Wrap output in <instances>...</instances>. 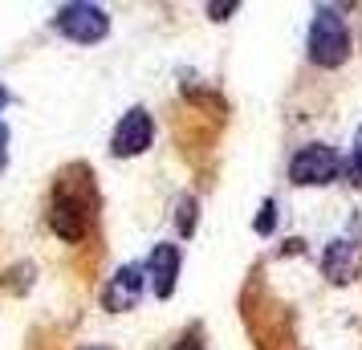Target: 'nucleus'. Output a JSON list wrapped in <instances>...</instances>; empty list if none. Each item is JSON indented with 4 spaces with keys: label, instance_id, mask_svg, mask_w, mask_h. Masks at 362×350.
I'll list each match as a JSON object with an SVG mask.
<instances>
[{
    "label": "nucleus",
    "instance_id": "7ed1b4c3",
    "mask_svg": "<svg viewBox=\"0 0 362 350\" xmlns=\"http://www.w3.org/2000/svg\"><path fill=\"white\" fill-rule=\"evenodd\" d=\"M338 171H342V159H338V151L329 147V143H305L289 159V184L293 187H326L338 180Z\"/></svg>",
    "mask_w": 362,
    "mask_h": 350
},
{
    "label": "nucleus",
    "instance_id": "6e6552de",
    "mask_svg": "<svg viewBox=\"0 0 362 350\" xmlns=\"http://www.w3.org/2000/svg\"><path fill=\"white\" fill-rule=\"evenodd\" d=\"M49 228L62 240H82L86 236V228H90V212H86V204L82 200H74V196H57L53 200V208H49Z\"/></svg>",
    "mask_w": 362,
    "mask_h": 350
},
{
    "label": "nucleus",
    "instance_id": "20e7f679",
    "mask_svg": "<svg viewBox=\"0 0 362 350\" xmlns=\"http://www.w3.org/2000/svg\"><path fill=\"white\" fill-rule=\"evenodd\" d=\"M151 143H155V118H151L143 106H134V110H127V115L118 118L115 134H110V155L134 159V155H143Z\"/></svg>",
    "mask_w": 362,
    "mask_h": 350
},
{
    "label": "nucleus",
    "instance_id": "f257e3e1",
    "mask_svg": "<svg viewBox=\"0 0 362 350\" xmlns=\"http://www.w3.org/2000/svg\"><path fill=\"white\" fill-rule=\"evenodd\" d=\"M305 49H310V62L322 69H338L346 66V57L354 49L350 41V25L338 8H317L310 25V37H305Z\"/></svg>",
    "mask_w": 362,
    "mask_h": 350
},
{
    "label": "nucleus",
    "instance_id": "9d476101",
    "mask_svg": "<svg viewBox=\"0 0 362 350\" xmlns=\"http://www.w3.org/2000/svg\"><path fill=\"white\" fill-rule=\"evenodd\" d=\"M196 212H199V204L187 196V200H180V233L183 236H192V228H196Z\"/></svg>",
    "mask_w": 362,
    "mask_h": 350
},
{
    "label": "nucleus",
    "instance_id": "dca6fc26",
    "mask_svg": "<svg viewBox=\"0 0 362 350\" xmlns=\"http://www.w3.org/2000/svg\"><path fill=\"white\" fill-rule=\"evenodd\" d=\"M82 350H106V346H82Z\"/></svg>",
    "mask_w": 362,
    "mask_h": 350
},
{
    "label": "nucleus",
    "instance_id": "0eeeda50",
    "mask_svg": "<svg viewBox=\"0 0 362 350\" xmlns=\"http://www.w3.org/2000/svg\"><path fill=\"white\" fill-rule=\"evenodd\" d=\"M180 245H155L147 257V281L155 289V298H171L175 293V277H180Z\"/></svg>",
    "mask_w": 362,
    "mask_h": 350
},
{
    "label": "nucleus",
    "instance_id": "4468645a",
    "mask_svg": "<svg viewBox=\"0 0 362 350\" xmlns=\"http://www.w3.org/2000/svg\"><path fill=\"white\" fill-rule=\"evenodd\" d=\"M171 350H204V346H199V338H180Z\"/></svg>",
    "mask_w": 362,
    "mask_h": 350
},
{
    "label": "nucleus",
    "instance_id": "423d86ee",
    "mask_svg": "<svg viewBox=\"0 0 362 350\" xmlns=\"http://www.w3.org/2000/svg\"><path fill=\"white\" fill-rule=\"evenodd\" d=\"M322 273L334 285L354 281L362 273V240H329L322 252Z\"/></svg>",
    "mask_w": 362,
    "mask_h": 350
},
{
    "label": "nucleus",
    "instance_id": "ddd939ff",
    "mask_svg": "<svg viewBox=\"0 0 362 350\" xmlns=\"http://www.w3.org/2000/svg\"><path fill=\"white\" fill-rule=\"evenodd\" d=\"M4 159H8V127L0 122V167H4Z\"/></svg>",
    "mask_w": 362,
    "mask_h": 350
},
{
    "label": "nucleus",
    "instance_id": "2eb2a0df",
    "mask_svg": "<svg viewBox=\"0 0 362 350\" xmlns=\"http://www.w3.org/2000/svg\"><path fill=\"white\" fill-rule=\"evenodd\" d=\"M4 102H8V94H4V90H0V110H4Z\"/></svg>",
    "mask_w": 362,
    "mask_h": 350
},
{
    "label": "nucleus",
    "instance_id": "39448f33",
    "mask_svg": "<svg viewBox=\"0 0 362 350\" xmlns=\"http://www.w3.org/2000/svg\"><path fill=\"white\" fill-rule=\"evenodd\" d=\"M147 265H122L110 277V285H106V293H102V305L110 310V314H127V310H134L139 305V298H143V289H147Z\"/></svg>",
    "mask_w": 362,
    "mask_h": 350
},
{
    "label": "nucleus",
    "instance_id": "9b49d317",
    "mask_svg": "<svg viewBox=\"0 0 362 350\" xmlns=\"http://www.w3.org/2000/svg\"><path fill=\"white\" fill-rule=\"evenodd\" d=\"M350 180L362 184V127L354 131V151H350Z\"/></svg>",
    "mask_w": 362,
    "mask_h": 350
},
{
    "label": "nucleus",
    "instance_id": "f8f14e48",
    "mask_svg": "<svg viewBox=\"0 0 362 350\" xmlns=\"http://www.w3.org/2000/svg\"><path fill=\"white\" fill-rule=\"evenodd\" d=\"M208 13H212V21H228L236 13V0H228V4H208Z\"/></svg>",
    "mask_w": 362,
    "mask_h": 350
},
{
    "label": "nucleus",
    "instance_id": "f03ea898",
    "mask_svg": "<svg viewBox=\"0 0 362 350\" xmlns=\"http://www.w3.org/2000/svg\"><path fill=\"white\" fill-rule=\"evenodd\" d=\"M53 29L78 45H98L102 37L110 33V17L102 4H86V0H69L53 13Z\"/></svg>",
    "mask_w": 362,
    "mask_h": 350
},
{
    "label": "nucleus",
    "instance_id": "1a4fd4ad",
    "mask_svg": "<svg viewBox=\"0 0 362 350\" xmlns=\"http://www.w3.org/2000/svg\"><path fill=\"white\" fill-rule=\"evenodd\" d=\"M273 224H277V204L264 200V204H261V216L252 220V228H257L261 236H269V233H273Z\"/></svg>",
    "mask_w": 362,
    "mask_h": 350
}]
</instances>
